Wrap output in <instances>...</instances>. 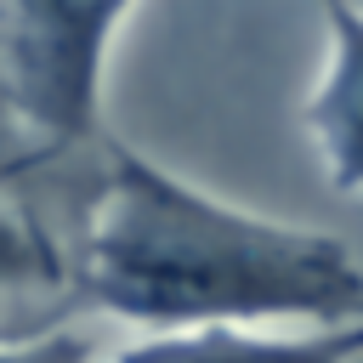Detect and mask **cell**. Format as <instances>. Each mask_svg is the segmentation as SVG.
I'll use <instances>...</instances> for the list:
<instances>
[{"instance_id":"cell-1","label":"cell","mask_w":363,"mask_h":363,"mask_svg":"<svg viewBox=\"0 0 363 363\" xmlns=\"http://www.w3.org/2000/svg\"><path fill=\"white\" fill-rule=\"evenodd\" d=\"M74 295L142 335L363 323V261L323 227L216 199L170 164L108 142L74 244Z\"/></svg>"},{"instance_id":"cell-2","label":"cell","mask_w":363,"mask_h":363,"mask_svg":"<svg viewBox=\"0 0 363 363\" xmlns=\"http://www.w3.org/2000/svg\"><path fill=\"white\" fill-rule=\"evenodd\" d=\"M130 0H0V113L51 147L91 142Z\"/></svg>"},{"instance_id":"cell-6","label":"cell","mask_w":363,"mask_h":363,"mask_svg":"<svg viewBox=\"0 0 363 363\" xmlns=\"http://www.w3.org/2000/svg\"><path fill=\"white\" fill-rule=\"evenodd\" d=\"M96 340L85 329H68V323H51V329H34V335H6L0 340V363H96Z\"/></svg>"},{"instance_id":"cell-3","label":"cell","mask_w":363,"mask_h":363,"mask_svg":"<svg viewBox=\"0 0 363 363\" xmlns=\"http://www.w3.org/2000/svg\"><path fill=\"white\" fill-rule=\"evenodd\" d=\"M329 57L301 108V125L318 147V164L335 193L363 199V6L357 0H318Z\"/></svg>"},{"instance_id":"cell-4","label":"cell","mask_w":363,"mask_h":363,"mask_svg":"<svg viewBox=\"0 0 363 363\" xmlns=\"http://www.w3.org/2000/svg\"><path fill=\"white\" fill-rule=\"evenodd\" d=\"M363 357V323H329V329H164L136 335L96 363H357Z\"/></svg>"},{"instance_id":"cell-5","label":"cell","mask_w":363,"mask_h":363,"mask_svg":"<svg viewBox=\"0 0 363 363\" xmlns=\"http://www.w3.org/2000/svg\"><path fill=\"white\" fill-rule=\"evenodd\" d=\"M68 295H74V255L11 187H0V340L51 329Z\"/></svg>"}]
</instances>
